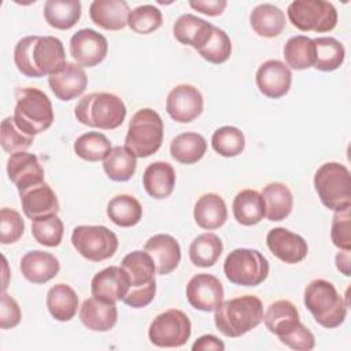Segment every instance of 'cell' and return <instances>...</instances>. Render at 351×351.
Masks as SVG:
<instances>
[{"label":"cell","mask_w":351,"mask_h":351,"mask_svg":"<svg viewBox=\"0 0 351 351\" xmlns=\"http://www.w3.org/2000/svg\"><path fill=\"white\" fill-rule=\"evenodd\" d=\"M14 62L23 75L40 78L59 70L66 63V52L58 37L26 36L15 45Z\"/></svg>","instance_id":"1"},{"label":"cell","mask_w":351,"mask_h":351,"mask_svg":"<svg viewBox=\"0 0 351 351\" xmlns=\"http://www.w3.org/2000/svg\"><path fill=\"white\" fill-rule=\"evenodd\" d=\"M214 311L215 326L226 337H240L263 321V304L254 295L225 300Z\"/></svg>","instance_id":"2"},{"label":"cell","mask_w":351,"mask_h":351,"mask_svg":"<svg viewBox=\"0 0 351 351\" xmlns=\"http://www.w3.org/2000/svg\"><path fill=\"white\" fill-rule=\"evenodd\" d=\"M75 118L82 125L104 130L119 128L126 117V106L121 97L108 92H93L75 106Z\"/></svg>","instance_id":"3"},{"label":"cell","mask_w":351,"mask_h":351,"mask_svg":"<svg viewBox=\"0 0 351 351\" xmlns=\"http://www.w3.org/2000/svg\"><path fill=\"white\" fill-rule=\"evenodd\" d=\"M304 304L314 319L326 329L340 326L347 317V303L335 285L324 278L313 280L304 288Z\"/></svg>","instance_id":"4"},{"label":"cell","mask_w":351,"mask_h":351,"mask_svg":"<svg viewBox=\"0 0 351 351\" xmlns=\"http://www.w3.org/2000/svg\"><path fill=\"white\" fill-rule=\"evenodd\" d=\"M121 266L129 274L130 289L122 302L133 308L148 306L156 293V267L152 258L145 251L129 252L121 262Z\"/></svg>","instance_id":"5"},{"label":"cell","mask_w":351,"mask_h":351,"mask_svg":"<svg viewBox=\"0 0 351 351\" xmlns=\"http://www.w3.org/2000/svg\"><path fill=\"white\" fill-rule=\"evenodd\" d=\"M14 121L29 136L47 130L53 122V108L49 97L37 88L15 89Z\"/></svg>","instance_id":"6"},{"label":"cell","mask_w":351,"mask_h":351,"mask_svg":"<svg viewBox=\"0 0 351 351\" xmlns=\"http://www.w3.org/2000/svg\"><path fill=\"white\" fill-rule=\"evenodd\" d=\"M163 141V121L152 108H141L133 114L125 137V148L136 158L155 154Z\"/></svg>","instance_id":"7"},{"label":"cell","mask_w":351,"mask_h":351,"mask_svg":"<svg viewBox=\"0 0 351 351\" xmlns=\"http://www.w3.org/2000/svg\"><path fill=\"white\" fill-rule=\"evenodd\" d=\"M314 186L326 208L339 211L351 207V174L344 165L328 162L319 166L314 174Z\"/></svg>","instance_id":"8"},{"label":"cell","mask_w":351,"mask_h":351,"mask_svg":"<svg viewBox=\"0 0 351 351\" xmlns=\"http://www.w3.org/2000/svg\"><path fill=\"white\" fill-rule=\"evenodd\" d=\"M223 273L234 285L256 287L267 278L269 262L258 250L236 248L226 256Z\"/></svg>","instance_id":"9"},{"label":"cell","mask_w":351,"mask_h":351,"mask_svg":"<svg viewBox=\"0 0 351 351\" xmlns=\"http://www.w3.org/2000/svg\"><path fill=\"white\" fill-rule=\"evenodd\" d=\"M287 14L289 22L302 32L326 33L337 25V11L325 0H295Z\"/></svg>","instance_id":"10"},{"label":"cell","mask_w":351,"mask_h":351,"mask_svg":"<svg viewBox=\"0 0 351 351\" xmlns=\"http://www.w3.org/2000/svg\"><path fill=\"white\" fill-rule=\"evenodd\" d=\"M71 243L75 251L88 261L101 262L118 250L117 234L101 225H80L73 229Z\"/></svg>","instance_id":"11"},{"label":"cell","mask_w":351,"mask_h":351,"mask_svg":"<svg viewBox=\"0 0 351 351\" xmlns=\"http://www.w3.org/2000/svg\"><path fill=\"white\" fill-rule=\"evenodd\" d=\"M192 333V325L188 315L178 310L170 308L154 318L148 328L149 341L156 347L176 348L184 346Z\"/></svg>","instance_id":"12"},{"label":"cell","mask_w":351,"mask_h":351,"mask_svg":"<svg viewBox=\"0 0 351 351\" xmlns=\"http://www.w3.org/2000/svg\"><path fill=\"white\" fill-rule=\"evenodd\" d=\"M108 51L107 38L93 29H81L70 38V55L81 67L101 63Z\"/></svg>","instance_id":"13"},{"label":"cell","mask_w":351,"mask_h":351,"mask_svg":"<svg viewBox=\"0 0 351 351\" xmlns=\"http://www.w3.org/2000/svg\"><path fill=\"white\" fill-rule=\"evenodd\" d=\"M203 104V96L197 88L181 84L169 92L166 111L176 122L189 123L202 114Z\"/></svg>","instance_id":"14"},{"label":"cell","mask_w":351,"mask_h":351,"mask_svg":"<svg viewBox=\"0 0 351 351\" xmlns=\"http://www.w3.org/2000/svg\"><path fill=\"white\" fill-rule=\"evenodd\" d=\"M186 299L189 304L200 311H213L223 300V287L221 281L208 273L193 276L186 284Z\"/></svg>","instance_id":"15"},{"label":"cell","mask_w":351,"mask_h":351,"mask_svg":"<svg viewBox=\"0 0 351 351\" xmlns=\"http://www.w3.org/2000/svg\"><path fill=\"white\" fill-rule=\"evenodd\" d=\"M266 244L276 258L288 265L302 262L308 252L307 241L285 228L270 229L266 236Z\"/></svg>","instance_id":"16"},{"label":"cell","mask_w":351,"mask_h":351,"mask_svg":"<svg viewBox=\"0 0 351 351\" xmlns=\"http://www.w3.org/2000/svg\"><path fill=\"white\" fill-rule=\"evenodd\" d=\"M255 81L261 93L270 99H280L285 96L291 88L292 73L284 62L270 59L259 66Z\"/></svg>","instance_id":"17"},{"label":"cell","mask_w":351,"mask_h":351,"mask_svg":"<svg viewBox=\"0 0 351 351\" xmlns=\"http://www.w3.org/2000/svg\"><path fill=\"white\" fill-rule=\"evenodd\" d=\"M130 289V278L122 266H110L96 273L90 282L92 296L117 303Z\"/></svg>","instance_id":"18"},{"label":"cell","mask_w":351,"mask_h":351,"mask_svg":"<svg viewBox=\"0 0 351 351\" xmlns=\"http://www.w3.org/2000/svg\"><path fill=\"white\" fill-rule=\"evenodd\" d=\"M48 84L59 100L70 101L84 93L88 77L80 64L66 62L59 70L48 75Z\"/></svg>","instance_id":"19"},{"label":"cell","mask_w":351,"mask_h":351,"mask_svg":"<svg viewBox=\"0 0 351 351\" xmlns=\"http://www.w3.org/2000/svg\"><path fill=\"white\" fill-rule=\"evenodd\" d=\"M19 197L25 215L32 221L41 217L58 214L59 211V202L56 193L45 181L19 191Z\"/></svg>","instance_id":"20"},{"label":"cell","mask_w":351,"mask_h":351,"mask_svg":"<svg viewBox=\"0 0 351 351\" xmlns=\"http://www.w3.org/2000/svg\"><path fill=\"white\" fill-rule=\"evenodd\" d=\"M7 174L18 192L44 181V169L38 158L26 151L10 155L7 160Z\"/></svg>","instance_id":"21"},{"label":"cell","mask_w":351,"mask_h":351,"mask_svg":"<svg viewBox=\"0 0 351 351\" xmlns=\"http://www.w3.org/2000/svg\"><path fill=\"white\" fill-rule=\"evenodd\" d=\"M144 251L152 258L158 274H169L177 269L181 261V247L178 241L166 233H159L148 239Z\"/></svg>","instance_id":"22"},{"label":"cell","mask_w":351,"mask_h":351,"mask_svg":"<svg viewBox=\"0 0 351 351\" xmlns=\"http://www.w3.org/2000/svg\"><path fill=\"white\" fill-rule=\"evenodd\" d=\"M80 319L90 330L108 332L118 321V310L115 303L92 296L84 300L80 308Z\"/></svg>","instance_id":"23"},{"label":"cell","mask_w":351,"mask_h":351,"mask_svg":"<svg viewBox=\"0 0 351 351\" xmlns=\"http://www.w3.org/2000/svg\"><path fill=\"white\" fill-rule=\"evenodd\" d=\"M60 269V263L51 252L33 250L21 259L22 276L33 284H45L52 280Z\"/></svg>","instance_id":"24"},{"label":"cell","mask_w":351,"mask_h":351,"mask_svg":"<svg viewBox=\"0 0 351 351\" xmlns=\"http://www.w3.org/2000/svg\"><path fill=\"white\" fill-rule=\"evenodd\" d=\"M130 10L125 0H95L89 7L93 23L106 30H121L128 25Z\"/></svg>","instance_id":"25"},{"label":"cell","mask_w":351,"mask_h":351,"mask_svg":"<svg viewBox=\"0 0 351 351\" xmlns=\"http://www.w3.org/2000/svg\"><path fill=\"white\" fill-rule=\"evenodd\" d=\"M213 30L214 25L192 14L181 15L173 26L176 40L184 45L192 47L196 51H199L208 41Z\"/></svg>","instance_id":"26"},{"label":"cell","mask_w":351,"mask_h":351,"mask_svg":"<svg viewBox=\"0 0 351 351\" xmlns=\"http://www.w3.org/2000/svg\"><path fill=\"white\" fill-rule=\"evenodd\" d=\"M176 185V171L167 162H154L143 173V186L154 199L169 197Z\"/></svg>","instance_id":"27"},{"label":"cell","mask_w":351,"mask_h":351,"mask_svg":"<svg viewBox=\"0 0 351 351\" xmlns=\"http://www.w3.org/2000/svg\"><path fill=\"white\" fill-rule=\"evenodd\" d=\"M193 218L202 229L214 230L228 219V208L223 199L217 193L202 195L193 208Z\"/></svg>","instance_id":"28"},{"label":"cell","mask_w":351,"mask_h":351,"mask_svg":"<svg viewBox=\"0 0 351 351\" xmlns=\"http://www.w3.org/2000/svg\"><path fill=\"white\" fill-rule=\"evenodd\" d=\"M261 195L265 202V217L269 221H282L291 214L293 196L288 185L282 182H270L263 186Z\"/></svg>","instance_id":"29"},{"label":"cell","mask_w":351,"mask_h":351,"mask_svg":"<svg viewBox=\"0 0 351 351\" xmlns=\"http://www.w3.org/2000/svg\"><path fill=\"white\" fill-rule=\"evenodd\" d=\"M232 211L239 223L244 226L256 225L265 217L263 197L255 189H243L234 196Z\"/></svg>","instance_id":"30"},{"label":"cell","mask_w":351,"mask_h":351,"mask_svg":"<svg viewBox=\"0 0 351 351\" xmlns=\"http://www.w3.org/2000/svg\"><path fill=\"white\" fill-rule=\"evenodd\" d=\"M250 23L258 36L277 37L285 27V14L274 4L263 3L251 11Z\"/></svg>","instance_id":"31"},{"label":"cell","mask_w":351,"mask_h":351,"mask_svg":"<svg viewBox=\"0 0 351 351\" xmlns=\"http://www.w3.org/2000/svg\"><path fill=\"white\" fill-rule=\"evenodd\" d=\"M47 307L56 321L67 322L77 314L78 296L70 285L59 282L49 288L47 293Z\"/></svg>","instance_id":"32"},{"label":"cell","mask_w":351,"mask_h":351,"mask_svg":"<svg viewBox=\"0 0 351 351\" xmlns=\"http://www.w3.org/2000/svg\"><path fill=\"white\" fill-rule=\"evenodd\" d=\"M207 151L204 137L195 132H185L176 136L170 143V155L182 165L199 162Z\"/></svg>","instance_id":"33"},{"label":"cell","mask_w":351,"mask_h":351,"mask_svg":"<svg viewBox=\"0 0 351 351\" xmlns=\"http://www.w3.org/2000/svg\"><path fill=\"white\" fill-rule=\"evenodd\" d=\"M47 23L59 30L71 29L81 18L80 0H47L44 4Z\"/></svg>","instance_id":"34"},{"label":"cell","mask_w":351,"mask_h":351,"mask_svg":"<svg viewBox=\"0 0 351 351\" xmlns=\"http://www.w3.org/2000/svg\"><path fill=\"white\" fill-rule=\"evenodd\" d=\"M263 321L266 328L278 337L292 329L300 319L296 306L289 300L281 299L269 304L263 314Z\"/></svg>","instance_id":"35"},{"label":"cell","mask_w":351,"mask_h":351,"mask_svg":"<svg viewBox=\"0 0 351 351\" xmlns=\"http://www.w3.org/2000/svg\"><path fill=\"white\" fill-rule=\"evenodd\" d=\"M107 215L115 225L121 228H130L140 222L143 217V207L134 196L121 193L108 202Z\"/></svg>","instance_id":"36"},{"label":"cell","mask_w":351,"mask_h":351,"mask_svg":"<svg viewBox=\"0 0 351 351\" xmlns=\"http://www.w3.org/2000/svg\"><path fill=\"white\" fill-rule=\"evenodd\" d=\"M223 250L221 239L211 232H206L193 239L189 245V259L197 267L214 266Z\"/></svg>","instance_id":"37"},{"label":"cell","mask_w":351,"mask_h":351,"mask_svg":"<svg viewBox=\"0 0 351 351\" xmlns=\"http://www.w3.org/2000/svg\"><path fill=\"white\" fill-rule=\"evenodd\" d=\"M287 66L293 70H306L314 66L315 47L313 38L299 34L291 37L284 45Z\"/></svg>","instance_id":"38"},{"label":"cell","mask_w":351,"mask_h":351,"mask_svg":"<svg viewBox=\"0 0 351 351\" xmlns=\"http://www.w3.org/2000/svg\"><path fill=\"white\" fill-rule=\"evenodd\" d=\"M137 158L125 147H112L110 154L103 160V169L107 177L112 181H129L136 173Z\"/></svg>","instance_id":"39"},{"label":"cell","mask_w":351,"mask_h":351,"mask_svg":"<svg viewBox=\"0 0 351 351\" xmlns=\"http://www.w3.org/2000/svg\"><path fill=\"white\" fill-rule=\"evenodd\" d=\"M315 47L314 67L319 71L337 70L346 58L343 44L333 37H317L313 40Z\"/></svg>","instance_id":"40"},{"label":"cell","mask_w":351,"mask_h":351,"mask_svg":"<svg viewBox=\"0 0 351 351\" xmlns=\"http://www.w3.org/2000/svg\"><path fill=\"white\" fill-rule=\"evenodd\" d=\"M111 149L110 140L99 132L84 133L74 143V152L77 156L88 162L104 160Z\"/></svg>","instance_id":"41"},{"label":"cell","mask_w":351,"mask_h":351,"mask_svg":"<svg viewBox=\"0 0 351 351\" xmlns=\"http://www.w3.org/2000/svg\"><path fill=\"white\" fill-rule=\"evenodd\" d=\"M213 149L223 158H233L243 152L245 138L243 132L236 126L218 128L211 137Z\"/></svg>","instance_id":"42"},{"label":"cell","mask_w":351,"mask_h":351,"mask_svg":"<svg viewBox=\"0 0 351 351\" xmlns=\"http://www.w3.org/2000/svg\"><path fill=\"white\" fill-rule=\"evenodd\" d=\"M64 232L62 219L56 215H47L32 221V234L37 243L45 247H56L60 244Z\"/></svg>","instance_id":"43"},{"label":"cell","mask_w":351,"mask_h":351,"mask_svg":"<svg viewBox=\"0 0 351 351\" xmlns=\"http://www.w3.org/2000/svg\"><path fill=\"white\" fill-rule=\"evenodd\" d=\"M163 18L158 7L152 4L138 5L130 11L128 26L138 34H149L162 26Z\"/></svg>","instance_id":"44"},{"label":"cell","mask_w":351,"mask_h":351,"mask_svg":"<svg viewBox=\"0 0 351 351\" xmlns=\"http://www.w3.org/2000/svg\"><path fill=\"white\" fill-rule=\"evenodd\" d=\"M33 136H29L22 129L18 128V125L14 121V117H7L1 121V132H0V143L1 148L12 155L16 152L26 151L32 143Z\"/></svg>","instance_id":"45"},{"label":"cell","mask_w":351,"mask_h":351,"mask_svg":"<svg viewBox=\"0 0 351 351\" xmlns=\"http://www.w3.org/2000/svg\"><path fill=\"white\" fill-rule=\"evenodd\" d=\"M232 52V43L229 36L219 27L214 26V30L208 41L197 51V53L207 62L214 64L225 63Z\"/></svg>","instance_id":"46"},{"label":"cell","mask_w":351,"mask_h":351,"mask_svg":"<svg viewBox=\"0 0 351 351\" xmlns=\"http://www.w3.org/2000/svg\"><path fill=\"white\" fill-rule=\"evenodd\" d=\"M25 232V222L21 214L12 208L3 207L0 211V243L12 244L18 241Z\"/></svg>","instance_id":"47"},{"label":"cell","mask_w":351,"mask_h":351,"mask_svg":"<svg viewBox=\"0 0 351 351\" xmlns=\"http://www.w3.org/2000/svg\"><path fill=\"white\" fill-rule=\"evenodd\" d=\"M350 210L346 207L343 210L335 211L330 228V237L333 245L340 250H351V225H350Z\"/></svg>","instance_id":"48"},{"label":"cell","mask_w":351,"mask_h":351,"mask_svg":"<svg viewBox=\"0 0 351 351\" xmlns=\"http://www.w3.org/2000/svg\"><path fill=\"white\" fill-rule=\"evenodd\" d=\"M280 341L296 351H310L315 347V337L300 321L287 333L278 336Z\"/></svg>","instance_id":"49"},{"label":"cell","mask_w":351,"mask_h":351,"mask_svg":"<svg viewBox=\"0 0 351 351\" xmlns=\"http://www.w3.org/2000/svg\"><path fill=\"white\" fill-rule=\"evenodd\" d=\"M21 318H22V313L18 302L12 296L3 292L1 300H0V328L1 329L15 328L21 322Z\"/></svg>","instance_id":"50"},{"label":"cell","mask_w":351,"mask_h":351,"mask_svg":"<svg viewBox=\"0 0 351 351\" xmlns=\"http://www.w3.org/2000/svg\"><path fill=\"white\" fill-rule=\"evenodd\" d=\"M189 5L208 16H217L223 12L228 3L225 0H191Z\"/></svg>","instance_id":"51"},{"label":"cell","mask_w":351,"mask_h":351,"mask_svg":"<svg viewBox=\"0 0 351 351\" xmlns=\"http://www.w3.org/2000/svg\"><path fill=\"white\" fill-rule=\"evenodd\" d=\"M193 351H223L225 344L214 335L200 336L192 346Z\"/></svg>","instance_id":"52"},{"label":"cell","mask_w":351,"mask_h":351,"mask_svg":"<svg viewBox=\"0 0 351 351\" xmlns=\"http://www.w3.org/2000/svg\"><path fill=\"white\" fill-rule=\"evenodd\" d=\"M350 251L351 250H341L336 254V258H335L337 270L347 277L351 274V252Z\"/></svg>","instance_id":"53"}]
</instances>
